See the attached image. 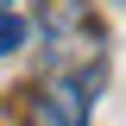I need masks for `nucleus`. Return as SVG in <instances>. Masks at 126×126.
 Segmentation results:
<instances>
[{"instance_id": "obj_1", "label": "nucleus", "mask_w": 126, "mask_h": 126, "mask_svg": "<svg viewBox=\"0 0 126 126\" xmlns=\"http://www.w3.org/2000/svg\"><path fill=\"white\" fill-rule=\"evenodd\" d=\"M94 88H101V69H57L32 101V126H88Z\"/></svg>"}, {"instance_id": "obj_2", "label": "nucleus", "mask_w": 126, "mask_h": 126, "mask_svg": "<svg viewBox=\"0 0 126 126\" xmlns=\"http://www.w3.org/2000/svg\"><path fill=\"white\" fill-rule=\"evenodd\" d=\"M38 32L50 44H88L94 50V19H88V0H38Z\"/></svg>"}, {"instance_id": "obj_3", "label": "nucleus", "mask_w": 126, "mask_h": 126, "mask_svg": "<svg viewBox=\"0 0 126 126\" xmlns=\"http://www.w3.org/2000/svg\"><path fill=\"white\" fill-rule=\"evenodd\" d=\"M19 44H25V19H19V13H6V6H0V57H13Z\"/></svg>"}, {"instance_id": "obj_4", "label": "nucleus", "mask_w": 126, "mask_h": 126, "mask_svg": "<svg viewBox=\"0 0 126 126\" xmlns=\"http://www.w3.org/2000/svg\"><path fill=\"white\" fill-rule=\"evenodd\" d=\"M0 6H6V13H13V0H0Z\"/></svg>"}]
</instances>
